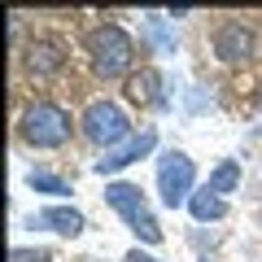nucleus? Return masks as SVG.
<instances>
[{
    "label": "nucleus",
    "instance_id": "f257e3e1",
    "mask_svg": "<svg viewBox=\"0 0 262 262\" xmlns=\"http://www.w3.org/2000/svg\"><path fill=\"white\" fill-rule=\"evenodd\" d=\"M18 131H22V140L35 144V149H61V144L70 140V131H75V122H70V114H66L61 105L35 101V105L22 110Z\"/></svg>",
    "mask_w": 262,
    "mask_h": 262
},
{
    "label": "nucleus",
    "instance_id": "f03ea898",
    "mask_svg": "<svg viewBox=\"0 0 262 262\" xmlns=\"http://www.w3.org/2000/svg\"><path fill=\"white\" fill-rule=\"evenodd\" d=\"M88 57H92V66H96L101 79H118V75H127L131 61H136V44H131V35L122 27L105 22V27H96L92 35H88Z\"/></svg>",
    "mask_w": 262,
    "mask_h": 262
},
{
    "label": "nucleus",
    "instance_id": "7ed1b4c3",
    "mask_svg": "<svg viewBox=\"0 0 262 262\" xmlns=\"http://www.w3.org/2000/svg\"><path fill=\"white\" fill-rule=\"evenodd\" d=\"M105 201L118 210L122 223L140 236L144 245H158V241H162V227H158V219H153L149 201H144V192H140L136 184H127V179H118V184H105Z\"/></svg>",
    "mask_w": 262,
    "mask_h": 262
},
{
    "label": "nucleus",
    "instance_id": "20e7f679",
    "mask_svg": "<svg viewBox=\"0 0 262 262\" xmlns=\"http://www.w3.org/2000/svg\"><path fill=\"white\" fill-rule=\"evenodd\" d=\"M192 184H196V166H192V158H188L184 149H170V153H162V158H158V192H162V206H170V210L188 206L192 192H196Z\"/></svg>",
    "mask_w": 262,
    "mask_h": 262
},
{
    "label": "nucleus",
    "instance_id": "39448f33",
    "mask_svg": "<svg viewBox=\"0 0 262 262\" xmlns=\"http://www.w3.org/2000/svg\"><path fill=\"white\" fill-rule=\"evenodd\" d=\"M83 136H88L92 144H101L105 153L118 149V144H127V140H131V118H127V110L114 105V101H92V105H88V114H83Z\"/></svg>",
    "mask_w": 262,
    "mask_h": 262
},
{
    "label": "nucleus",
    "instance_id": "423d86ee",
    "mask_svg": "<svg viewBox=\"0 0 262 262\" xmlns=\"http://www.w3.org/2000/svg\"><path fill=\"white\" fill-rule=\"evenodd\" d=\"M214 57L227 66H241L253 57V31L245 27L241 18H223L214 27Z\"/></svg>",
    "mask_w": 262,
    "mask_h": 262
},
{
    "label": "nucleus",
    "instance_id": "0eeeda50",
    "mask_svg": "<svg viewBox=\"0 0 262 262\" xmlns=\"http://www.w3.org/2000/svg\"><path fill=\"white\" fill-rule=\"evenodd\" d=\"M158 149V131L153 127H144L140 136H131L127 144H118V149H110L101 162H96V175H114V170H122V166H131V162H140V158H149V153Z\"/></svg>",
    "mask_w": 262,
    "mask_h": 262
},
{
    "label": "nucleus",
    "instance_id": "6e6552de",
    "mask_svg": "<svg viewBox=\"0 0 262 262\" xmlns=\"http://www.w3.org/2000/svg\"><path fill=\"white\" fill-rule=\"evenodd\" d=\"M61 66H66V48L57 39H31L27 44V70L35 79H53Z\"/></svg>",
    "mask_w": 262,
    "mask_h": 262
},
{
    "label": "nucleus",
    "instance_id": "1a4fd4ad",
    "mask_svg": "<svg viewBox=\"0 0 262 262\" xmlns=\"http://www.w3.org/2000/svg\"><path fill=\"white\" fill-rule=\"evenodd\" d=\"M31 223H39V227H48V232H57V236H79L83 232V214H79L75 206H48V210H39Z\"/></svg>",
    "mask_w": 262,
    "mask_h": 262
},
{
    "label": "nucleus",
    "instance_id": "9d476101",
    "mask_svg": "<svg viewBox=\"0 0 262 262\" xmlns=\"http://www.w3.org/2000/svg\"><path fill=\"white\" fill-rule=\"evenodd\" d=\"M127 96H131L136 105H144V110H153V105H166V92H162V75L144 66L140 75H131V83H127Z\"/></svg>",
    "mask_w": 262,
    "mask_h": 262
},
{
    "label": "nucleus",
    "instance_id": "9b49d317",
    "mask_svg": "<svg viewBox=\"0 0 262 262\" xmlns=\"http://www.w3.org/2000/svg\"><path fill=\"white\" fill-rule=\"evenodd\" d=\"M188 210H192L196 223H219V219L227 214V201H223L219 192H210V188H196L192 201H188Z\"/></svg>",
    "mask_w": 262,
    "mask_h": 262
},
{
    "label": "nucleus",
    "instance_id": "f8f14e48",
    "mask_svg": "<svg viewBox=\"0 0 262 262\" xmlns=\"http://www.w3.org/2000/svg\"><path fill=\"white\" fill-rule=\"evenodd\" d=\"M236 184H241V166H236L232 158L219 162V166L210 170V179H206V188H210V192H219L223 201H227V192H236Z\"/></svg>",
    "mask_w": 262,
    "mask_h": 262
},
{
    "label": "nucleus",
    "instance_id": "ddd939ff",
    "mask_svg": "<svg viewBox=\"0 0 262 262\" xmlns=\"http://www.w3.org/2000/svg\"><path fill=\"white\" fill-rule=\"evenodd\" d=\"M27 184L35 188V192H48V196H66V192H70V184H66L61 175H48V170H31Z\"/></svg>",
    "mask_w": 262,
    "mask_h": 262
},
{
    "label": "nucleus",
    "instance_id": "4468645a",
    "mask_svg": "<svg viewBox=\"0 0 262 262\" xmlns=\"http://www.w3.org/2000/svg\"><path fill=\"white\" fill-rule=\"evenodd\" d=\"M149 39L158 44V53H162V57L175 53V35H170V27H166L162 18H149Z\"/></svg>",
    "mask_w": 262,
    "mask_h": 262
},
{
    "label": "nucleus",
    "instance_id": "2eb2a0df",
    "mask_svg": "<svg viewBox=\"0 0 262 262\" xmlns=\"http://www.w3.org/2000/svg\"><path fill=\"white\" fill-rule=\"evenodd\" d=\"M13 262H53L44 249H13Z\"/></svg>",
    "mask_w": 262,
    "mask_h": 262
},
{
    "label": "nucleus",
    "instance_id": "dca6fc26",
    "mask_svg": "<svg viewBox=\"0 0 262 262\" xmlns=\"http://www.w3.org/2000/svg\"><path fill=\"white\" fill-rule=\"evenodd\" d=\"M122 262H162V258H153V253H144V249H131Z\"/></svg>",
    "mask_w": 262,
    "mask_h": 262
},
{
    "label": "nucleus",
    "instance_id": "f3484780",
    "mask_svg": "<svg viewBox=\"0 0 262 262\" xmlns=\"http://www.w3.org/2000/svg\"><path fill=\"white\" fill-rule=\"evenodd\" d=\"M258 223H262V214H258Z\"/></svg>",
    "mask_w": 262,
    "mask_h": 262
},
{
    "label": "nucleus",
    "instance_id": "a211bd4d",
    "mask_svg": "<svg viewBox=\"0 0 262 262\" xmlns=\"http://www.w3.org/2000/svg\"><path fill=\"white\" fill-rule=\"evenodd\" d=\"M206 262H210V258H206Z\"/></svg>",
    "mask_w": 262,
    "mask_h": 262
}]
</instances>
